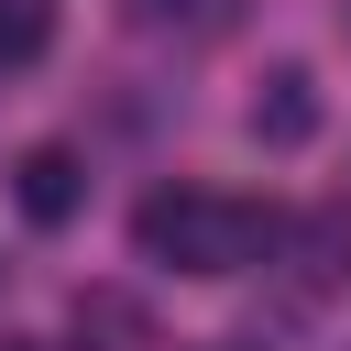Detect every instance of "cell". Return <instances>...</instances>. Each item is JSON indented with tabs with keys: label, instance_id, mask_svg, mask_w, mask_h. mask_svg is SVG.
Listing matches in <instances>:
<instances>
[{
	"label": "cell",
	"instance_id": "cell-1",
	"mask_svg": "<svg viewBox=\"0 0 351 351\" xmlns=\"http://www.w3.org/2000/svg\"><path fill=\"white\" fill-rule=\"evenodd\" d=\"M132 252L154 274H186V285H230L274 252V208L230 197V186H154L132 208Z\"/></svg>",
	"mask_w": 351,
	"mask_h": 351
},
{
	"label": "cell",
	"instance_id": "cell-2",
	"mask_svg": "<svg viewBox=\"0 0 351 351\" xmlns=\"http://www.w3.org/2000/svg\"><path fill=\"white\" fill-rule=\"evenodd\" d=\"M241 132H252L263 154H307V143H318V77H307V66H263Z\"/></svg>",
	"mask_w": 351,
	"mask_h": 351
},
{
	"label": "cell",
	"instance_id": "cell-3",
	"mask_svg": "<svg viewBox=\"0 0 351 351\" xmlns=\"http://www.w3.org/2000/svg\"><path fill=\"white\" fill-rule=\"evenodd\" d=\"M11 197H22L33 230H66V219L88 208V165H77V143H33V154L11 165Z\"/></svg>",
	"mask_w": 351,
	"mask_h": 351
},
{
	"label": "cell",
	"instance_id": "cell-4",
	"mask_svg": "<svg viewBox=\"0 0 351 351\" xmlns=\"http://www.w3.org/2000/svg\"><path fill=\"white\" fill-rule=\"evenodd\" d=\"M55 44V0H0V66H33Z\"/></svg>",
	"mask_w": 351,
	"mask_h": 351
},
{
	"label": "cell",
	"instance_id": "cell-5",
	"mask_svg": "<svg viewBox=\"0 0 351 351\" xmlns=\"http://www.w3.org/2000/svg\"><path fill=\"white\" fill-rule=\"evenodd\" d=\"M143 22H154V33H197V44H208V33H230V0H143Z\"/></svg>",
	"mask_w": 351,
	"mask_h": 351
},
{
	"label": "cell",
	"instance_id": "cell-6",
	"mask_svg": "<svg viewBox=\"0 0 351 351\" xmlns=\"http://www.w3.org/2000/svg\"><path fill=\"white\" fill-rule=\"evenodd\" d=\"M0 351H55V340H0Z\"/></svg>",
	"mask_w": 351,
	"mask_h": 351
}]
</instances>
